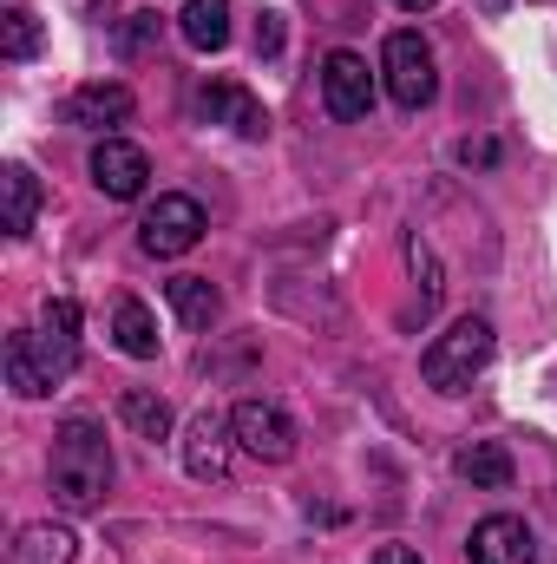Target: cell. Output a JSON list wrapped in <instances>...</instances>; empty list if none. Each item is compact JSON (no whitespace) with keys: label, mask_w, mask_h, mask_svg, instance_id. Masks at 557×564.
I'll return each instance as SVG.
<instances>
[{"label":"cell","mask_w":557,"mask_h":564,"mask_svg":"<svg viewBox=\"0 0 557 564\" xmlns=\"http://www.w3.org/2000/svg\"><path fill=\"white\" fill-rule=\"evenodd\" d=\"M73 368H79V302L73 295H53L33 328H13L7 335V388L20 401H40Z\"/></svg>","instance_id":"obj_1"},{"label":"cell","mask_w":557,"mask_h":564,"mask_svg":"<svg viewBox=\"0 0 557 564\" xmlns=\"http://www.w3.org/2000/svg\"><path fill=\"white\" fill-rule=\"evenodd\" d=\"M46 486L59 512H99L112 492V440L92 414H73L53 433V459H46Z\"/></svg>","instance_id":"obj_2"},{"label":"cell","mask_w":557,"mask_h":564,"mask_svg":"<svg viewBox=\"0 0 557 564\" xmlns=\"http://www.w3.org/2000/svg\"><path fill=\"white\" fill-rule=\"evenodd\" d=\"M492 322L485 315H459L446 335H433L426 341V355H419V375H426V388L433 394H466L479 375H485V361H492Z\"/></svg>","instance_id":"obj_3"},{"label":"cell","mask_w":557,"mask_h":564,"mask_svg":"<svg viewBox=\"0 0 557 564\" xmlns=\"http://www.w3.org/2000/svg\"><path fill=\"white\" fill-rule=\"evenodd\" d=\"M381 73H387V99L401 106V112H426L433 106V93H439V73H433V46L419 40V33H387V46H381Z\"/></svg>","instance_id":"obj_4"},{"label":"cell","mask_w":557,"mask_h":564,"mask_svg":"<svg viewBox=\"0 0 557 564\" xmlns=\"http://www.w3.org/2000/svg\"><path fill=\"white\" fill-rule=\"evenodd\" d=\"M204 230H210L204 204H197V197H184V191H164V197L144 210L139 243H144V257H190V250L204 243Z\"/></svg>","instance_id":"obj_5"},{"label":"cell","mask_w":557,"mask_h":564,"mask_svg":"<svg viewBox=\"0 0 557 564\" xmlns=\"http://www.w3.org/2000/svg\"><path fill=\"white\" fill-rule=\"evenodd\" d=\"M321 106H328V119H341V126H354V119L374 112V73H368L361 53L335 46V53L321 59Z\"/></svg>","instance_id":"obj_6"},{"label":"cell","mask_w":557,"mask_h":564,"mask_svg":"<svg viewBox=\"0 0 557 564\" xmlns=\"http://www.w3.org/2000/svg\"><path fill=\"white\" fill-rule=\"evenodd\" d=\"M230 426H237V446H243L250 459H263V466H282V459L295 453V421L282 414L276 401H243V408L230 414Z\"/></svg>","instance_id":"obj_7"},{"label":"cell","mask_w":557,"mask_h":564,"mask_svg":"<svg viewBox=\"0 0 557 564\" xmlns=\"http://www.w3.org/2000/svg\"><path fill=\"white\" fill-rule=\"evenodd\" d=\"M230 446H237V426L223 421V414H197V421L184 426V473L190 479H230Z\"/></svg>","instance_id":"obj_8"},{"label":"cell","mask_w":557,"mask_h":564,"mask_svg":"<svg viewBox=\"0 0 557 564\" xmlns=\"http://www.w3.org/2000/svg\"><path fill=\"white\" fill-rule=\"evenodd\" d=\"M92 184L106 197L132 204V197H144V184H151V158L132 139H99L92 144Z\"/></svg>","instance_id":"obj_9"},{"label":"cell","mask_w":557,"mask_h":564,"mask_svg":"<svg viewBox=\"0 0 557 564\" xmlns=\"http://www.w3.org/2000/svg\"><path fill=\"white\" fill-rule=\"evenodd\" d=\"M466 558H472V564H532V558H538V545H532V525H525V519L492 512V519H479V525H472Z\"/></svg>","instance_id":"obj_10"},{"label":"cell","mask_w":557,"mask_h":564,"mask_svg":"<svg viewBox=\"0 0 557 564\" xmlns=\"http://www.w3.org/2000/svg\"><path fill=\"white\" fill-rule=\"evenodd\" d=\"M66 119L86 126V132H112V126L132 119V86H119V79H92V86H79V93L66 99Z\"/></svg>","instance_id":"obj_11"},{"label":"cell","mask_w":557,"mask_h":564,"mask_svg":"<svg viewBox=\"0 0 557 564\" xmlns=\"http://www.w3.org/2000/svg\"><path fill=\"white\" fill-rule=\"evenodd\" d=\"M197 112L210 119V126H230V132H243V139H263L270 132V112L243 93V86H230V79H217V86H204L197 93Z\"/></svg>","instance_id":"obj_12"},{"label":"cell","mask_w":557,"mask_h":564,"mask_svg":"<svg viewBox=\"0 0 557 564\" xmlns=\"http://www.w3.org/2000/svg\"><path fill=\"white\" fill-rule=\"evenodd\" d=\"M79 558V539H73V525H26L13 545H7V564H73Z\"/></svg>","instance_id":"obj_13"},{"label":"cell","mask_w":557,"mask_h":564,"mask_svg":"<svg viewBox=\"0 0 557 564\" xmlns=\"http://www.w3.org/2000/svg\"><path fill=\"white\" fill-rule=\"evenodd\" d=\"M452 473H459L466 486H479V492H505V486H512V453H505L499 440H472V446H459Z\"/></svg>","instance_id":"obj_14"},{"label":"cell","mask_w":557,"mask_h":564,"mask_svg":"<svg viewBox=\"0 0 557 564\" xmlns=\"http://www.w3.org/2000/svg\"><path fill=\"white\" fill-rule=\"evenodd\" d=\"M112 341H119L132 361H157V315H151L144 302L125 295V302L112 308Z\"/></svg>","instance_id":"obj_15"},{"label":"cell","mask_w":557,"mask_h":564,"mask_svg":"<svg viewBox=\"0 0 557 564\" xmlns=\"http://www.w3.org/2000/svg\"><path fill=\"white\" fill-rule=\"evenodd\" d=\"M171 308H177V322L184 328H210L217 322V308H223V295H217V282L210 276H171Z\"/></svg>","instance_id":"obj_16"},{"label":"cell","mask_w":557,"mask_h":564,"mask_svg":"<svg viewBox=\"0 0 557 564\" xmlns=\"http://www.w3.org/2000/svg\"><path fill=\"white\" fill-rule=\"evenodd\" d=\"M177 26L197 53H217V46H230V0H184Z\"/></svg>","instance_id":"obj_17"},{"label":"cell","mask_w":557,"mask_h":564,"mask_svg":"<svg viewBox=\"0 0 557 564\" xmlns=\"http://www.w3.org/2000/svg\"><path fill=\"white\" fill-rule=\"evenodd\" d=\"M0 191H7V237H26L33 230V210H40V177L26 164H7L0 171Z\"/></svg>","instance_id":"obj_18"},{"label":"cell","mask_w":557,"mask_h":564,"mask_svg":"<svg viewBox=\"0 0 557 564\" xmlns=\"http://www.w3.org/2000/svg\"><path fill=\"white\" fill-rule=\"evenodd\" d=\"M119 421L132 426L139 440H151V446L171 440V408H164L151 388H125V394H119Z\"/></svg>","instance_id":"obj_19"},{"label":"cell","mask_w":557,"mask_h":564,"mask_svg":"<svg viewBox=\"0 0 557 564\" xmlns=\"http://www.w3.org/2000/svg\"><path fill=\"white\" fill-rule=\"evenodd\" d=\"M0 53H7V59H33V53H40V20H33L26 7H7V20H0Z\"/></svg>","instance_id":"obj_20"},{"label":"cell","mask_w":557,"mask_h":564,"mask_svg":"<svg viewBox=\"0 0 557 564\" xmlns=\"http://www.w3.org/2000/svg\"><path fill=\"white\" fill-rule=\"evenodd\" d=\"M151 40H157V13H132V20H125V33H119V46H125L132 59H139Z\"/></svg>","instance_id":"obj_21"},{"label":"cell","mask_w":557,"mask_h":564,"mask_svg":"<svg viewBox=\"0 0 557 564\" xmlns=\"http://www.w3.org/2000/svg\"><path fill=\"white\" fill-rule=\"evenodd\" d=\"M256 53H282V13H263V26H256Z\"/></svg>","instance_id":"obj_22"},{"label":"cell","mask_w":557,"mask_h":564,"mask_svg":"<svg viewBox=\"0 0 557 564\" xmlns=\"http://www.w3.org/2000/svg\"><path fill=\"white\" fill-rule=\"evenodd\" d=\"M374 564H419V552H414V545H381Z\"/></svg>","instance_id":"obj_23"},{"label":"cell","mask_w":557,"mask_h":564,"mask_svg":"<svg viewBox=\"0 0 557 564\" xmlns=\"http://www.w3.org/2000/svg\"><path fill=\"white\" fill-rule=\"evenodd\" d=\"M394 7H401V13H426V7H433V0H394Z\"/></svg>","instance_id":"obj_24"}]
</instances>
